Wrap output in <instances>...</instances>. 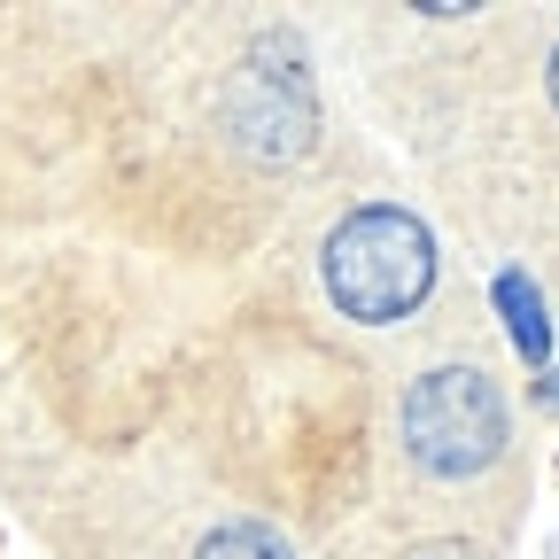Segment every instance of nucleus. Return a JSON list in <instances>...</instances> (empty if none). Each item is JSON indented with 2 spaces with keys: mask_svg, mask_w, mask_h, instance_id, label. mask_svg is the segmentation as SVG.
Instances as JSON below:
<instances>
[{
  "mask_svg": "<svg viewBox=\"0 0 559 559\" xmlns=\"http://www.w3.org/2000/svg\"><path fill=\"white\" fill-rule=\"evenodd\" d=\"M404 451L428 474H443V481H466L481 466H498V451H506V396L489 389L474 366L419 373L412 396H404Z\"/></svg>",
  "mask_w": 559,
  "mask_h": 559,
  "instance_id": "obj_2",
  "label": "nucleus"
},
{
  "mask_svg": "<svg viewBox=\"0 0 559 559\" xmlns=\"http://www.w3.org/2000/svg\"><path fill=\"white\" fill-rule=\"evenodd\" d=\"M498 311H506V334L521 342V358L544 366L551 326H544V296H536V280H528V272H498Z\"/></svg>",
  "mask_w": 559,
  "mask_h": 559,
  "instance_id": "obj_4",
  "label": "nucleus"
},
{
  "mask_svg": "<svg viewBox=\"0 0 559 559\" xmlns=\"http://www.w3.org/2000/svg\"><path fill=\"white\" fill-rule=\"evenodd\" d=\"M551 102H559V55H551Z\"/></svg>",
  "mask_w": 559,
  "mask_h": 559,
  "instance_id": "obj_7",
  "label": "nucleus"
},
{
  "mask_svg": "<svg viewBox=\"0 0 559 559\" xmlns=\"http://www.w3.org/2000/svg\"><path fill=\"white\" fill-rule=\"evenodd\" d=\"M326 296L342 319H366V326H389L404 311H419V296L436 288V241L412 210H349V218L326 234Z\"/></svg>",
  "mask_w": 559,
  "mask_h": 559,
  "instance_id": "obj_1",
  "label": "nucleus"
},
{
  "mask_svg": "<svg viewBox=\"0 0 559 559\" xmlns=\"http://www.w3.org/2000/svg\"><path fill=\"white\" fill-rule=\"evenodd\" d=\"M419 559H474V551H459V544H428Z\"/></svg>",
  "mask_w": 559,
  "mask_h": 559,
  "instance_id": "obj_6",
  "label": "nucleus"
},
{
  "mask_svg": "<svg viewBox=\"0 0 559 559\" xmlns=\"http://www.w3.org/2000/svg\"><path fill=\"white\" fill-rule=\"evenodd\" d=\"M194 559H288V544L280 536H264V528H218Z\"/></svg>",
  "mask_w": 559,
  "mask_h": 559,
  "instance_id": "obj_5",
  "label": "nucleus"
},
{
  "mask_svg": "<svg viewBox=\"0 0 559 559\" xmlns=\"http://www.w3.org/2000/svg\"><path fill=\"white\" fill-rule=\"evenodd\" d=\"M234 132H241V148L257 156H296L304 140H311V86H304V70H272V86L257 79V62L241 70V86H234Z\"/></svg>",
  "mask_w": 559,
  "mask_h": 559,
  "instance_id": "obj_3",
  "label": "nucleus"
}]
</instances>
